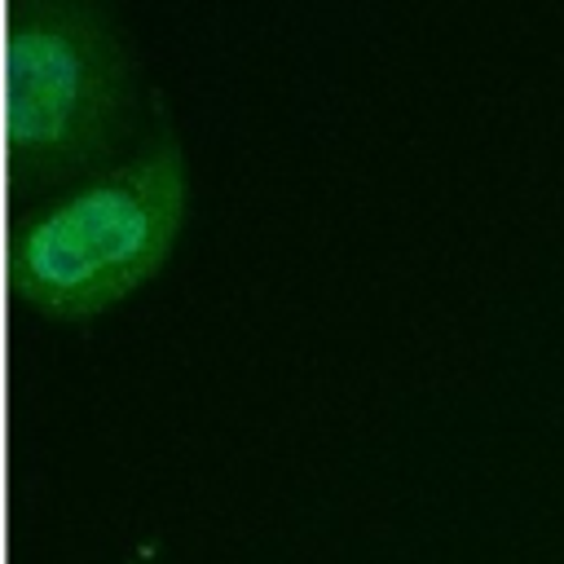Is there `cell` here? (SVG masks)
Returning a JSON list of instances; mask_svg holds the SVG:
<instances>
[{"instance_id": "obj_1", "label": "cell", "mask_w": 564, "mask_h": 564, "mask_svg": "<svg viewBox=\"0 0 564 564\" xmlns=\"http://www.w3.org/2000/svg\"><path fill=\"white\" fill-rule=\"evenodd\" d=\"M185 207V145L159 128L18 216L9 234L18 300L53 317H93L119 304L172 256Z\"/></svg>"}, {"instance_id": "obj_2", "label": "cell", "mask_w": 564, "mask_h": 564, "mask_svg": "<svg viewBox=\"0 0 564 564\" xmlns=\"http://www.w3.org/2000/svg\"><path fill=\"white\" fill-rule=\"evenodd\" d=\"M137 115V53L97 0H18L4 35V132L18 181L106 159ZM101 167V163H97Z\"/></svg>"}]
</instances>
